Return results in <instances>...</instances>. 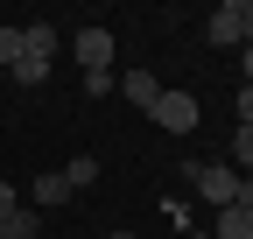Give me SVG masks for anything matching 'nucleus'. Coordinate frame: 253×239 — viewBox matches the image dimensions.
<instances>
[{
    "mask_svg": "<svg viewBox=\"0 0 253 239\" xmlns=\"http://www.w3.org/2000/svg\"><path fill=\"white\" fill-rule=\"evenodd\" d=\"M56 42H63V36H56L49 21H28V28H21V64H14L7 78H14V84H42L49 64H56Z\"/></svg>",
    "mask_w": 253,
    "mask_h": 239,
    "instance_id": "nucleus-1",
    "label": "nucleus"
},
{
    "mask_svg": "<svg viewBox=\"0 0 253 239\" xmlns=\"http://www.w3.org/2000/svg\"><path fill=\"white\" fill-rule=\"evenodd\" d=\"M190 183H197V197L211 204V211L239 204V169H232V162H197V169H190Z\"/></svg>",
    "mask_w": 253,
    "mask_h": 239,
    "instance_id": "nucleus-2",
    "label": "nucleus"
},
{
    "mask_svg": "<svg viewBox=\"0 0 253 239\" xmlns=\"http://www.w3.org/2000/svg\"><path fill=\"white\" fill-rule=\"evenodd\" d=\"M71 56L84 64V78H91V71H113V28H99V21L78 28V36H71Z\"/></svg>",
    "mask_w": 253,
    "mask_h": 239,
    "instance_id": "nucleus-3",
    "label": "nucleus"
},
{
    "mask_svg": "<svg viewBox=\"0 0 253 239\" xmlns=\"http://www.w3.org/2000/svg\"><path fill=\"white\" fill-rule=\"evenodd\" d=\"M239 14H246V0H218V7H211V21H204V42H211V49H246Z\"/></svg>",
    "mask_w": 253,
    "mask_h": 239,
    "instance_id": "nucleus-4",
    "label": "nucleus"
},
{
    "mask_svg": "<svg viewBox=\"0 0 253 239\" xmlns=\"http://www.w3.org/2000/svg\"><path fill=\"white\" fill-rule=\"evenodd\" d=\"M155 127H162V134H190V127H197V99H190V92H162V99H155Z\"/></svg>",
    "mask_w": 253,
    "mask_h": 239,
    "instance_id": "nucleus-5",
    "label": "nucleus"
},
{
    "mask_svg": "<svg viewBox=\"0 0 253 239\" xmlns=\"http://www.w3.org/2000/svg\"><path fill=\"white\" fill-rule=\"evenodd\" d=\"M28 197H36V211H56V204H71L78 190L63 183V169H49V176H36V183H28Z\"/></svg>",
    "mask_w": 253,
    "mask_h": 239,
    "instance_id": "nucleus-6",
    "label": "nucleus"
},
{
    "mask_svg": "<svg viewBox=\"0 0 253 239\" xmlns=\"http://www.w3.org/2000/svg\"><path fill=\"white\" fill-rule=\"evenodd\" d=\"M36 232H42V211H36V204H14V211L0 218V239H36Z\"/></svg>",
    "mask_w": 253,
    "mask_h": 239,
    "instance_id": "nucleus-7",
    "label": "nucleus"
},
{
    "mask_svg": "<svg viewBox=\"0 0 253 239\" xmlns=\"http://www.w3.org/2000/svg\"><path fill=\"white\" fill-rule=\"evenodd\" d=\"M120 84H126V99H134L141 113H155V99H162V84H155V71H126Z\"/></svg>",
    "mask_w": 253,
    "mask_h": 239,
    "instance_id": "nucleus-8",
    "label": "nucleus"
},
{
    "mask_svg": "<svg viewBox=\"0 0 253 239\" xmlns=\"http://www.w3.org/2000/svg\"><path fill=\"white\" fill-rule=\"evenodd\" d=\"M211 232H218V239H253V211H246V204H225Z\"/></svg>",
    "mask_w": 253,
    "mask_h": 239,
    "instance_id": "nucleus-9",
    "label": "nucleus"
},
{
    "mask_svg": "<svg viewBox=\"0 0 253 239\" xmlns=\"http://www.w3.org/2000/svg\"><path fill=\"white\" fill-rule=\"evenodd\" d=\"M63 183H71V190H91V183H99V155H71Z\"/></svg>",
    "mask_w": 253,
    "mask_h": 239,
    "instance_id": "nucleus-10",
    "label": "nucleus"
},
{
    "mask_svg": "<svg viewBox=\"0 0 253 239\" xmlns=\"http://www.w3.org/2000/svg\"><path fill=\"white\" fill-rule=\"evenodd\" d=\"M225 155H232V169H239V176H253V127H239V134H232Z\"/></svg>",
    "mask_w": 253,
    "mask_h": 239,
    "instance_id": "nucleus-11",
    "label": "nucleus"
},
{
    "mask_svg": "<svg viewBox=\"0 0 253 239\" xmlns=\"http://www.w3.org/2000/svg\"><path fill=\"white\" fill-rule=\"evenodd\" d=\"M21 64V28H0V71Z\"/></svg>",
    "mask_w": 253,
    "mask_h": 239,
    "instance_id": "nucleus-12",
    "label": "nucleus"
},
{
    "mask_svg": "<svg viewBox=\"0 0 253 239\" xmlns=\"http://www.w3.org/2000/svg\"><path fill=\"white\" fill-rule=\"evenodd\" d=\"M239 127H253V84H239Z\"/></svg>",
    "mask_w": 253,
    "mask_h": 239,
    "instance_id": "nucleus-13",
    "label": "nucleus"
},
{
    "mask_svg": "<svg viewBox=\"0 0 253 239\" xmlns=\"http://www.w3.org/2000/svg\"><path fill=\"white\" fill-rule=\"evenodd\" d=\"M14 204H21V190H14V183H0V218L14 211Z\"/></svg>",
    "mask_w": 253,
    "mask_h": 239,
    "instance_id": "nucleus-14",
    "label": "nucleus"
},
{
    "mask_svg": "<svg viewBox=\"0 0 253 239\" xmlns=\"http://www.w3.org/2000/svg\"><path fill=\"white\" fill-rule=\"evenodd\" d=\"M239 36H246V49H253V0H246V14H239Z\"/></svg>",
    "mask_w": 253,
    "mask_h": 239,
    "instance_id": "nucleus-15",
    "label": "nucleus"
},
{
    "mask_svg": "<svg viewBox=\"0 0 253 239\" xmlns=\"http://www.w3.org/2000/svg\"><path fill=\"white\" fill-rule=\"evenodd\" d=\"M239 204H246V211H253V176H239Z\"/></svg>",
    "mask_w": 253,
    "mask_h": 239,
    "instance_id": "nucleus-16",
    "label": "nucleus"
},
{
    "mask_svg": "<svg viewBox=\"0 0 253 239\" xmlns=\"http://www.w3.org/2000/svg\"><path fill=\"white\" fill-rule=\"evenodd\" d=\"M239 78H246V84H253V49H239Z\"/></svg>",
    "mask_w": 253,
    "mask_h": 239,
    "instance_id": "nucleus-17",
    "label": "nucleus"
},
{
    "mask_svg": "<svg viewBox=\"0 0 253 239\" xmlns=\"http://www.w3.org/2000/svg\"><path fill=\"white\" fill-rule=\"evenodd\" d=\"M106 239H134V232H106Z\"/></svg>",
    "mask_w": 253,
    "mask_h": 239,
    "instance_id": "nucleus-18",
    "label": "nucleus"
}]
</instances>
